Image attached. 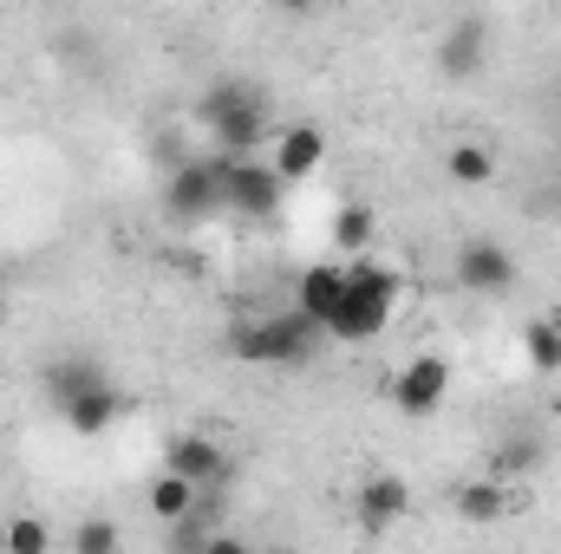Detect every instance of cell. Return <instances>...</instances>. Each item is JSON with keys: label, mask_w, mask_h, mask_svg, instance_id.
Instances as JSON below:
<instances>
[{"label": "cell", "mask_w": 561, "mask_h": 554, "mask_svg": "<svg viewBox=\"0 0 561 554\" xmlns=\"http://www.w3.org/2000/svg\"><path fill=\"white\" fill-rule=\"evenodd\" d=\"M399 293H405V275H399V268L353 255V262H346V293H340V307H333V320H327V339H340V346L379 339V333L392 326V313H399Z\"/></svg>", "instance_id": "6da1fadb"}, {"label": "cell", "mask_w": 561, "mask_h": 554, "mask_svg": "<svg viewBox=\"0 0 561 554\" xmlns=\"http://www.w3.org/2000/svg\"><path fill=\"white\" fill-rule=\"evenodd\" d=\"M196 118H203V131L216 138V150H236V157H249V150H262V143L275 138L268 99H262L249 79H216V85L196 99Z\"/></svg>", "instance_id": "7a4b0ae2"}, {"label": "cell", "mask_w": 561, "mask_h": 554, "mask_svg": "<svg viewBox=\"0 0 561 554\" xmlns=\"http://www.w3.org/2000/svg\"><path fill=\"white\" fill-rule=\"evenodd\" d=\"M320 346H327V326H320L313 313H300V307L268 313V320L229 333V353H236L242 366H307Z\"/></svg>", "instance_id": "3957f363"}, {"label": "cell", "mask_w": 561, "mask_h": 554, "mask_svg": "<svg viewBox=\"0 0 561 554\" xmlns=\"http://www.w3.org/2000/svg\"><path fill=\"white\" fill-rule=\"evenodd\" d=\"M216 163H222V209L242 216V222H275L280 203H287V183H280L275 163H262L255 150H249V157L222 150Z\"/></svg>", "instance_id": "277c9868"}, {"label": "cell", "mask_w": 561, "mask_h": 554, "mask_svg": "<svg viewBox=\"0 0 561 554\" xmlns=\"http://www.w3.org/2000/svg\"><path fill=\"white\" fill-rule=\"evenodd\" d=\"M386 399L399 417H437L450 399V359L444 353H412L392 379H386Z\"/></svg>", "instance_id": "5b68a950"}, {"label": "cell", "mask_w": 561, "mask_h": 554, "mask_svg": "<svg viewBox=\"0 0 561 554\" xmlns=\"http://www.w3.org/2000/svg\"><path fill=\"white\" fill-rule=\"evenodd\" d=\"M222 209V163L216 157H190L163 176V216L170 222H203Z\"/></svg>", "instance_id": "8992f818"}, {"label": "cell", "mask_w": 561, "mask_h": 554, "mask_svg": "<svg viewBox=\"0 0 561 554\" xmlns=\"http://www.w3.org/2000/svg\"><path fill=\"white\" fill-rule=\"evenodd\" d=\"M516 255H510V242H496V235H463L457 242V262H450V280L463 287V293H510L516 287Z\"/></svg>", "instance_id": "52a82bcc"}, {"label": "cell", "mask_w": 561, "mask_h": 554, "mask_svg": "<svg viewBox=\"0 0 561 554\" xmlns=\"http://www.w3.org/2000/svg\"><path fill=\"white\" fill-rule=\"evenodd\" d=\"M163 470H176V476H190L203 496H216L229 476H236V463H229V450L216 443V437H203V430H183V437H170L163 443Z\"/></svg>", "instance_id": "ba28073f"}, {"label": "cell", "mask_w": 561, "mask_h": 554, "mask_svg": "<svg viewBox=\"0 0 561 554\" xmlns=\"http://www.w3.org/2000/svg\"><path fill=\"white\" fill-rule=\"evenodd\" d=\"M490 66V26L477 13H463L450 33H437V72L444 79H477Z\"/></svg>", "instance_id": "9c48e42d"}, {"label": "cell", "mask_w": 561, "mask_h": 554, "mask_svg": "<svg viewBox=\"0 0 561 554\" xmlns=\"http://www.w3.org/2000/svg\"><path fill=\"white\" fill-rule=\"evenodd\" d=\"M125 412H131V399H125L112 379H105V385H92V392H79L72 405H59V417H66V430H72V437H105Z\"/></svg>", "instance_id": "30bf717a"}, {"label": "cell", "mask_w": 561, "mask_h": 554, "mask_svg": "<svg viewBox=\"0 0 561 554\" xmlns=\"http://www.w3.org/2000/svg\"><path fill=\"white\" fill-rule=\"evenodd\" d=\"M353 509H359V529L379 535V529H392V522L412 509V483H405V476H366L359 496H353Z\"/></svg>", "instance_id": "8fae6325"}, {"label": "cell", "mask_w": 561, "mask_h": 554, "mask_svg": "<svg viewBox=\"0 0 561 554\" xmlns=\"http://www.w3.org/2000/svg\"><path fill=\"white\" fill-rule=\"evenodd\" d=\"M280 170V183H307V176H320V163H327V131L320 125H287L275 138V157H268Z\"/></svg>", "instance_id": "7c38bea8"}, {"label": "cell", "mask_w": 561, "mask_h": 554, "mask_svg": "<svg viewBox=\"0 0 561 554\" xmlns=\"http://www.w3.org/2000/svg\"><path fill=\"white\" fill-rule=\"evenodd\" d=\"M340 293H346V262H313V268H300V275H294V307H300V313H313L320 326L333 320Z\"/></svg>", "instance_id": "4fadbf2b"}, {"label": "cell", "mask_w": 561, "mask_h": 554, "mask_svg": "<svg viewBox=\"0 0 561 554\" xmlns=\"http://www.w3.org/2000/svg\"><path fill=\"white\" fill-rule=\"evenodd\" d=\"M105 379H112V372H105L92 353H59V359L46 366V399H53V412H59V405H72L79 392H92V385H105Z\"/></svg>", "instance_id": "5bb4252c"}, {"label": "cell", "mask_w": 561, "mask_h": 554, "mask_svg": "<svg viewBox=\"0 0 561 554\" xmlns=\"http://www.w3.org/2000/svg\"><path fill=\"white\" fill-rule=\"evenodd\" d=\"M444 176L457 183V189H490L496 183V150L477 138H457L444 150Z\"/></svg>", "instance_id": "9a60e30c"}, {"label": "cell", "mask_w": 561, "mask_h": 554, "mask_svg": "<svg viewBox=\"0 0 561 554\" xmlns=\"http://www.w3.org/2000/svg\"><path fill=\"white\" fill-rule=\"evenodd\" d=\"M144 509L157 516V522H183V516H196L203 509V489L190 483V476H176V470H163L150 489H144Z\"/></svg>", "instance_id": "2e32d148"}, {"label": "cell", "mask_w": 561, "mask_h": 554, "mask_svg": "<svg viewBox=\"0 0 561 554\" xmlns=\"http://www.w3.org/2000/svg\"><path fill=\"white\" fill-rule=\"evenodd\" d=\"M373 242H379V216L366 203H340L333 209V249L340 255H366Z\"/></svg>", "instance_id": "e0dca14e"}, {"label": "cell", "mask_w": 561, "mask_h": 554, "mask_svg": "<svg viewBox=\"0 0 561 554\" xmlns=\"http://www.w3.org/2000/svg\"><path fill=\"white\" fill-rule=\"evenodd\" d=\"M450 503H457V516H463V522H496V516H503V483H496V476L463 483Z\"/></svg>", "instance_id": "ac0fdd59"}, {"label": "cell", "mask_w": 561, "mask_h": 554, "mask_svg": "<svg viewBox=\"0 0 561 554\" xmlns=\"http://www.w3.org/2000/svg\"><path fill=\"white\" fill-rule=\"evenodd\" d=\"M523 353H529L536 372H561V326L556 320H529L523 326Z\"/></svg>", "instance_id": "d6986e66"}, {"label": "cell", "mask_w": 561, "mask_h": 554, "mask_svg": "<svg viewBox=\"0 0 561 554\" xmlns=\"http://www.w3.org/2000/svg\"><path fill=\"white\" fill-rule=\"evenodd\" d=\"M0 542H7L13 554H46V549H53V529H46V522H33V516H20Z\"/></svg>", "instance_id": "ffe728a7"}, {"label": "cell", "mask_w": 561, "mask_h": 554, "mask_svg": "<svg viewBox=\"0 0 561 554\" xmlns=\"http://www.w3.org/2000/svg\"><path fill=\"white\" fill-rule=\"evenodd\" d=\"M118 542H125V535H118L112 522H79V529H72V554H112Z\"/></svg>", "instance_id": "44dd1931"}, {"label": "cell", "mask_w": 561, "mask_h": 554, "mask_svg": "<svg viewBox=\"0 0 561 554\" xmlns=\"http://www.w3.org/2000/svg\"><path fill=\"white\" fill-rule=\"evenodd\" d=\"M280 13H294V20H307V13H320V7H327V0H275Z\"/></svg>", "instance_id": "7402d4cb"}, {"label": "cell", "mask_w": 561, "mask_h": 554, "mask_svg": "<svg viewBox=\"0 0 561 554\" xmlns=\"http://www.w3.org/2000/svg\"><path fill=\"white\" fill-rule=\"evenodd\" d=\"M556 430H561V399H556Z\"/></svg>", "instance_id": "603a6c76"}, {"label": "cell", "mask_w": 561, "mask_h": 554, "mask_svg": "<svg viewBox=\"0 0 561 554\" xmlns=\"http://www.w3.org/2000/svg\"><path fill=\"white\" fill-rule=\"evenodd\" d=\"M0 326H7V307H0Z\"/></svg>", "instance_id": "cb8c5ba5"}, {"label": "cell", "mask_w": 561, "mask_h": 554, "mask_svg": "<svg viewBox=\"0 0 561 554\" xmlns=\"http://www.w3.org/2000/svg\"><path fill=\"white\" fill-rule=\"evenodd\" d=\"M0 293H7V287H0ZM0 307H7V300H0Z\"/></svg>", "instance_id": "d4e9b609"}]
</instances>
